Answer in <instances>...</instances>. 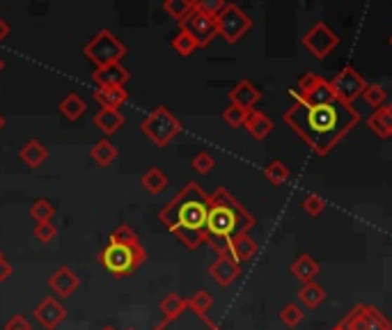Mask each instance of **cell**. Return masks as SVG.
<instances>
[{
    "label": "cell",
    "mask_w": 392,
    "mask_h": 330,
    "mask_svg": "<svg viewBox=\"0 0 392 330\" xmlns=\"http://www.w3.org/2000/svg\"><path fill=\"white\" fill-rule=\"evenodd\" d=\"M163 12L177 23H184L195 12V0H165Z\"/></svg>",
    "instance_id": "obj_27"
},
{
    "label": "cell",
    "mask_w": 392,
    "mask_h": 330,
    "mask_svg": "<svg viewBox=\"0 0 392 330\" xmlns=\"http://www.w3.org/2000/svg\"><path fill=\"white\" fill-rule=\"evenodd\" d=\"M3 128H5V117L0 115V131H3Z\"/></svg>",
    "instance_id": "obj_47"
},
{
    "label": "cell",
    "mask_w": 392,
    "mask_h": 330,
    "mask_svg": "<svg viewBox=\"0 0 392 330\" xmlns=\"http://www.w3.org/2000/svg\"><path fill=\"white\" fill-rule=\"evenodd\" d=\"M110 241L112 243H124V246H136V243H141L138 234L131 230L129 225H119V227L110 234Z\"/></svg>",
    "instance_id": "obj_40"
},
{
    "label": "cell",
    "mask_w": 392,
    "mask_h": 330,
    "mask_svg": "<svg viewBox=\"0 0 392 330\" xmlns=\"http://www.w3.org/2000/svg\"><path fill=\"white\" fill-rule=\"evenodd\" d=\"M333 330H344V328H342V326H339V324H337V326H335Z\"/></svg>",
    "instance_id": "obj_50"
},
{
    "label": "cell",
    "mask_w": 392,
    "mask_h": 330,
    "mask_svg": "<svg viewBox=\"0 0 392 330\" xmlns=\"http://www.w3.org/2000/svg\"><path fill=\"white\" fill-rule=\"evenodd\" d=\"M303 317H305V312H303V308L296 305V303H289V305H285L280 310V321L287 328H296L303 321Z\"/></svg>",
    "instance_id": "obj_37"
},
{
    "label": "cell",
    "mask_w": 392,
    "mask_h": 330,
    "mask_svg": "<svg viewBox=\"0 0 392 330\" xmlns=\"http://www.w3.org/2000/svg\"><path fill=\"white\" fill-rule=\"evenodd\" d=\"M225 5H228L225 0H195V10L204 12L207 16H214V19L225 10Z\"/></svg>",
    "instance_id": "obj_42"
},
{
    "label": "cell",
    "mask_w": 392,
    "mask_h": 330,
    "mask_svg": "<svg viewBox=\"0 0 392 330\" xmlns=\"http://www.w3.org/2000/svg\"><path fill=\"white\" fill-rule=\"evenodd\" d=\"M60 112L65 115V119L69 121H78L83 115H85V110H87V103L83 101V97H78V94H67V97L60 101Z\"/></svg>",
    "instance_id": "obj_28"
},
{
    "label": "cell",
    "mask_w": 392,
    "mask_h": 330,
    "mask_svg": "<svg viewBox=\"0 0 392 330\" xmlns=\"http://www.w3.org/2000/svg\"><path fill=\"white\" fill-rule=\"evenodd\" d=\"M367 126L377 133V138H381V140L390 138L392 136V103L390 106H381L379 110H374L367 119Z\"/></svg>",
    "instance_id": "obj_20"
},
{
    "label": "cell",
    "mask_w": 392,
    "mask_h": 330,
    "mask_svg": "<svg viewBox=\"0 0 392 330\" xmlns=\"http://www.w3.org/2000/svg\"><path fill=\"white\" fill-rule=\"evenodd\" d=\"M3 330H32V326H30V321L25 317L16 315V317H12L10 321H7Z\"/></svg>",
    "instance_id": "obj_44"
},
{
    "label": "cell",
    "mask_w": 392,
    "mask_h": 330,
    "mask_svg": "<svg viewBox=\"0 0 392 330\" xmlns=\"http://www.w3.org/2000/svg\"><path fill=\"white\" fill-rule=\"evenodd\" d=\"M48 286L58 298H69V296H74L76 289L81 286V277H78L69 266H60L58 271L48 277Z\"/></svg>",
    "instance_id": "obj_15"
},
{
    "label": "cell",
    "mask_w": 392,
    "mask_h": 330,
    "mask_svg": "<svg viewBox=\"0 0 392 330\" xmlns=\"http://www.w3.org/2000/svg\"><path fill=\"white\" fill-rule=\"evenodd\" d=\"M367 81L362 78V74L355 72L353 67H344L333 81H330V88L335 92V99L346 103V106H353V101L362 97V92L367 90Z\"/></svg>",
    "instance_id": "obj_9"
},
{
    "label": "cell",
    "mask_w": 392,
    "mask_h": 330,
    "mask_svg": "<svg viewBox=\"0 0 392 330\" xmlns=\"http://www.w3.org/2000/svg\"><path fill=\"white\" fill-rule=\"evenodd\" d=\"M264 177L271 186H282L287 179H289V168L282 163V161H271L266 165L264 170Z\"/></svg>",
    "instance_id": "obj_32"
},
{
    "label": "cell",
    "mask_w": 392,
    "mask_h": 330,
    "mask_svg": "<svg viewBox=\"0 0 392 330\" xmlns=\"http://www.w3.org/2000/svg\"><path fill=\"white\" fill-rule=\"evenodd\" d=\"M55 216V206L48 202V199H37L32 206H30V218L34 220V225L39 223H51Z\"/></svg>",
    "instance_id": "obj_33"
},
{
    "label": "cell",
    "mask_w": 392,
    "mask_h": 330,
    "mask_svg": "<svg viewBox=\"0 0 392 330\" xmlns=\"http://www.w3.org/2000/svg\"><path fill=\"white\" fill-rule=\"evenodd\" d=\"M7 37H10V23L5 19H0V41H5Z\"/></svg>",
    "instance_id": "obj_46"
},
{
    "label": "cell",
    "mask_w": 392,
    "mask_h": 330,
    "mask_svg": "<svg viewBox=\"0 0 392 330\" xmlns=\"http://www.w3.org/2000/svg\"><path fill=\"white\" fill-rule=\"evenodd\" d=\"M339 44V37L328 28L326 23H315L303 34V46L310 51L317 60H324L330 51Z\"/></svg>",
    "instance_id": "obj_11"
},
{
    "label": "cell",
    "mask_w": 392,
    "mask_h": 330,
    "mask_svg": "<svg viewBox=\"0 0 392 330\" xmlns=\"http://www.w3.org/2000/svg\"><path fill=\"white\" fill-rule=\"evenodd\" d=\"M179 30H186L190 37L197 41V46H209L211 41L218 37V28H216V19L214 16H207L204 12L195 10L188 16L184 23H179Z\"/></svg>",
    "instance_id": "obj_12"
},
{
    "label": "cell",
    "mask_w": 392,
    "mask_h": 330,
    "mask_svg": "<svg viewBox=\"0 0 392 330\" xmlns=\"http://www.w3.org/2000/svg\"><path fill=\"white\" fill-rule=\"evenodd\" d=\"M32 317L37 319V324L46 330H55L67 319V308L55 296H46L37 308L32 310Z\"/></svg>",
    "instance_id": "obj_13"
},
{
    "label": "cell",
    "mask_w": 392,
    "mask_h": 330,
    "mask_svg": "<svg viewBox=\"0 0 392 330\" xmlns=\"http://www.w3.org/2000/svg\"><path fill=\"white\" fill-rule=\"evenodd\" d=\"M282 119L317 156H328L358 126L360 112L342 101L305 103L294 99Z\"/></svg>",
    "instance_id": "obj_1"
},
{
    "label": "cell",
    "mask_w": 392,
    "mask_h": 330,
    "mask_svg": "<svg viewBox=\"0 0 392 330\" xmlns=\"http://www.w3.org/2000/svg\"><path fill=\"white\" fill-rule=\"evenodd\" d=\"M292 97L299 99V101H305V103H330V101H337L333 88H330V81H326L324 76H319L315 72L303 74V78L299 81V90H294Z\"/></svg>",
    "instance_id": "obj_8"
},
{
    "label": "cell",
    "mask_w": 392,
    "mask_h": 330,
    "mask_svg": "<svg viewBox=\"0 0 392 330\" xmlns=\"http://www.w3.org/2000/svg\"><path fill=\"white\" fill-rule=\"evenodd\" d=\"M207 213H209V193H204V188L195 184V181H188L159 211V220L186 248L195 250L204 243Z\"/></svg>",
    "instance_id": "obj_2"
},
{
    "label": "cell",
    "mask_w": 392,
    "mask_h": 330,
    "mask_svg": "<svg viewBox=\"0 0 392 330\" xmlns=\"http://www.w3.org/2000/svg\"><path fill=\"white\" fill-rule=\"evenodd\" d=\"M83 55L94 65V69H101V67H110V65L122 62V58L126 55V46L122 44L110 30H99L85 44Z\"/></svg>",
    "instance_id": "obj_5"
},
{
    "label": "cell",
    "mask_w": 392,
    "mask_h": 330,
    "mask_svg": "<svg viewBox=\"0 0 392 330\" xmlns=\"http://www.w3.org/2000/svg\"><path fill=\"white\" fill-rule=\"evenodd\" d=\"M386 97H388L386 88H381V85H377V83H370L367 90L362 92L365 103H367V106H372L374 110H379L381 106H386Z\"/></svg>",
    "instance_id": "obj_35"
},
{
    "label": "cell",
    "mask_w": 392,
    "mask_h": 330,
    "mask_svg": "<svg viewBox=\"0 0 392 330\" xmlns=\"http://www.w3.org/2000/svg\"><path fill=\"white\" fill-rule=\"evenodd\" d=\"M97 259L112 277H126V275H133L138 268L145 264L147 250L141 243H136V246H124V243L108 241V246L97 255Z\"/></svg>",
    "instance_id": "obj_4"
},
{
    "label": "cell",
    "mask_w": 392,
    "mask_h": 330,
    "mask_svg": "<svg viewBox=\"0 0 392 330\" xmlns=\"http://www.w3.org/2000/svg\"><path fill=\"white\" fill-rule=\"evenodd\" d=\"M243 126L248 128V133L255 138V140H264V138H268V136H271V131H273L271 117H266L261 110H250L246 124H243Z\"/></svg>",
    "instance_id": "obj_21"
},
{
    "label": "cell",
    "mask_w": 392,
    "mask_h": 330,
    "mask_svg": "<svg viewBox=\"0 0 392 330\" xmlns=\"http://www.w3.org/2000/svg\"><path fill=\"white\" fill-rule=\"evenodd\" d=\"M390 46H392V37H390Z\"/></svg>",
    "instance_id": "obj_52"
},
{
    "label": "cell",
    "mask_w": 392,
    "mask_h": 330,
    "mask_svg": "<svg viewBox=\"0 0 392 330\" xmlns=\"http://www.w3.org/2000/svg\"><path fill=\"white\" fill-rule=\"evenodd\" d=\"M259 99H261V92L250 81H239L230 90V103L243 110H252L259 103Z\"/></svg>",
    "instance_id": "obj_18"
},
{
    "label": "cell",
    "mask_w": 392,
    "mask_h": 330,
    "mask_svg": "<svg viewBox=\"0 0 392 330\" xmlns=\"http://www.w3.org/2000/svg\"><path fill=\"white\" fill-rule=\"evenodd\" d=\"M209 275H211L221 286H230L241 275V264L234 262L230 255H221L211 266H209Z\"/></svg>",
    "instance_id": "obj_17"
},
{
    "label": "cell",
    "mask_w": 392,
    "mask_h": 330,
    "mask_svg": "<svg viewBox=\"0 0 392 330\" xmlns=\"http://www.w3.org/2000/svg\"><path fill=\"white\" fill-rule=\"evenodd\" d=\"M299 298L303 301V305H308V308H319L321 303L326 301V291H324V286H321V284L308 282V284L301 286Z\"/></svg>",
    "instance_id": "obj_31"
},
{
    "label": "cell",
    "mask_w": 392,
    "mask_h": 330,
    "mask_svg": "<svg viewBox=\"0 0 392 330\" xmlns=\"http://www.w3.org/2000/svg\"><path fill=\"white\" fill-rule=\"evenodd\" d=\"M94 83H97L99 90H110V88H124L129 83V69L122 67V62L117 65H110V67H101V69H94Z\"/></svg>",
    "instance_id": "obj_16"
},
{
    "label": "cell",
    "mask_w": 392,
    "mask_h": 330,
    "mask_svg": "<svg viewBox=\"0 0 392 330\" xmlns=\"http://www.w3.org/2000/svg\"><path fill=\"white\" fill-rule=\"evenodd\" d=\"M122 124H124V115H122L119 110H108V108H101L97 115H94V126L99 128L103 136H112L117 133Z\"/></svg>",
    "instance_id": "obj_22"
},
{
    "label": "cell",
    "mask_w": 392,
    "mask_h": 330,
    "mask_svg": "<svg viewBox=\"0 0 392 330\" xmlns=\"http://www.w3.org/2000/svg\"><path fill=\"white\" fill-rule=\"evenodd\" d=\"M172 48L177 51L179 55L188 58V55H193L200 46H197V41H195L193 37H190V34H188L186 30H179V32H177V37L172 39Z\"/></svg>",
    "instance_id": "obj_34"
},
{
    "label": "cell",
    "mask_w": 392,
    "mask_h": 330,
    "mask_svg": "<svg viewBox=\"0 0 392 330\" xmlns=\"http://www.w3.org/2000/svg\"><path fill=\"white\" fill-rule=\"evenodd\" d=\"M94 101L99 103L101 108L108 110H119L129 101V92L124 88H110V90H97L94 92Z\"/></svg>",
    "instance_id": "obj_23"
},
{
    "label": "cell",
    "mask_w": 392,
    "mask_h": 330,
    "mask_svg": "<svg viewBox=\"0 0 392 330\" xmlns=\"http://www.w3.org/2000/svg\"><path fill=\"white\" fill-rule=\"evenodd\" d=\"M292 275L296 277V280H301L303 284L315 282V277L319 275V264L310 255H301L292 264Z\"/></svg>",
    "instance_id": "obj_25"
},
{
    "label": "cell",
    "mask_w": 392,
    "mask_h": 330,
    "mask_svg": "<svg viewBox=\"0 0 392 330\" xmlns=\"http://www.w3.org/2000/svg\"><path fill=\"white\" fill-rule=\"evenodd\" d=\"M141 131L147 136V140H152L156 147H165L179 136L181 121L174 117L165 106H159L143 119Z\"/></svg>",
    "instance_id": "obj_6"
},
{
    "label": "cell",
    "mask_w": 392,
    "mask_h": 330,
    "mask_svg": "<svg viewBox=\"0 0 392 330\" xmlns=\"http://www.w3.org/2000/svg\"><path fill=\"white\" fill-rule=\"evenodd\" d=\"M19 156L28 168H39V165H44V161L48 159V150L39 140H28L21 147Z\"/></svg>",
    "instance_id": "obj_24"
},
{
    "label": "cell",
    "mask_w": 392,
    "mask_h": 330,
    "mask_svg": "<svg viewBox=\"0 0 392 330\" xmlns=\"http://www.w3.org/2000/svg\"><path fill=\"white\" fill-rule=\"evenodd\" d=\"M188 308V303L186 298H181L179 293H168L163 301H161V315H163V321H172V319H177L179 315H184Z\"/></svg>",
    "instance_id": "obj_29"
},
{
    "label": "cell",
    "mask_w": 392,
    "mask_h": 330,
    "mask_svg": "<svg viewBox=\"0 0 392 330\" xmlns=\"http://www.w3.org/2000/svg\"><path fill=\"white\" fill-rule=\"evenodd\" d=\"M186 303H188V308H190V310L197 312V315H207V312L214 308V296H211V293H209V291L200 289V291H195L193 296H190Z\"/></svg>",
    "instance_id": "obj_36"
},
{
    "label": "cell",
    "mask_w": 392,
    "mask_h": 330,
    "mask_svg": "<svg viewBox=\"0 0 392 330\" xmlns=\"http://www.w3.org/2000/svg\"><path fill=\"white\" fill-rule=\"evenodd\" d=\"M159 326L165 330H223L216 321H211L207 315H197L190 308H186L184 315H179L177 319L161 321Z\"/></svg>",
    "instance_id": "obj_14"
},
{
    "label": "cell",
    "mask_w": 392,
    "mask_h": 330,
    "mask_svg": "<svg viewBox=\"0 0 392 330\" xmlns=\"http://www.w3.org/2000/svg\"><path fill=\"white\" fill-rule=\"evenodd\" d=\"M252 227H255V216L228 188H218L209 195L204 243L218 257L228 255L230 243L241 234H248Z\"/></svg>",
    "instance_id": "obj_3"
},
{
    "label": "cell",
    "mask_w": 392,
    "mask_h": 330,
    "mask_svg": "<svg viewBox=\"0 0 392 330\" xmlns=\"http://www.w3.org/2000/svg\"><path fill=\"white\" fill-rule=\"evenodd\" d=\"M248 112H250V110H243V108L232 106V103H230V106L223 110V119H225V124H230L232 128H239V126L246 124Z\"/></svg>",
    "instance_id": "obj_38"
},
{
    "label": "cell",
    "mask_w": 392,
    "mask_h": 330,
    "mask_svg": "<svg viewBox=\"0 0 392 330\" xmlns=\"http://www.w3.org/2000/svg\"><path fill=\"white\" fill-rule=\"evenodd\" d=\"M10 275H12V264L7 262V259H3V262H0V282L10 280Z\"/></svg>",
    "instance_id": "obj_45"
},
{
    "label": "cell",
    "mask_w": 392,
    "mask_h": 330,
    "mask_svg": "<svg viewBox=\"0 0 392 330\" xmlns=\"http://www.w3.org/2000/svg\"><path fill=\"white\" fill-rule=\"evenodd\" d=\"M344 330H392V324L383 317V312L372 305H355L348 315L342 319Z\"/></svg>",
    "instance_id": "obj_10"
},
{
    "label": "cell",
    "mask_w": 392,
    "mask_h": 330,
    "mask_svg": "<svg viewBox=\"0 0 392 330\" xmlns=\"http://www.w3.org/2000/svg\"><path fill=\"white\" fill-rule=\"evenodd\" d=\"M58 237V227L53 223H39L34 225V239H37L39 243H51Z\"/></svg>",
    "instance_id": "obj_43"
},
{
    "label": "cell",
    "mask_w": 392,
    "mask_h": 330,
    "mask_svg": "<svg viewBox=\"0 0 392 330\" xmlns=\"http://www.w3.org/2000/svg\"><path fill=\"white\" fill-rule=\"evenodd\" d=\"M3 69H5V62H3V58H0V72H3Z\"/></svg>",
    "instance_id": "obj_48"
},
{
    "label": "cell",
    "mask_w": 392,
    "mask_h": 330,
    "mask_svg": "<svg viewBox=\"0 0 392 330\" xmlns=\"http://www.w3.org/2000/svg\"><path fill=\"white\" fill-rule=\"evenodd\" d=\"M301 206H303V211H305V213H310V216H319V213H324V209H326V199L321 197V195H317V193H308V195L303 197Z\"/></svg>",
    "instance_id": "obj_39"
},
{
    "label": "cell",
    "mask_w": 392,
    "mask_h": 330,
    "mask_svg": "<svg viewBox=\"0 0 392 330\" xmlns=\"http://www.w3.org/2000/svg\"><path fill=\"white\" fill-rule=\"evenodd\" d=\"M3 259H5V255H3V250H0V262H3Z\"/></svg>",
    "instance_id": "obj_51"
},
{
    "label": "cell",
    "mask_w": 392,
    "mask_h": 330,
    "mask_svg": "<svg viewBox=\"0 0 392 330\" xmlns=\"http://www.w3.org/2000/svg\"><path fill=\"white\" fill-rule=\"evenodd\" d=\"M101 330H115V328H112V326H106V328H101Z\"/></svg>",
    "instance_id": "obj_49"
},
{
    "label": "cell",
    "mask_w": 392,
    "mask_h": 330,
    "mask_svg": "<svg viewBox=\"0 0 392 330\" xmlns=\"http://www.w3.org/2000/svg\"><path fill=\"white\" fill-rule=\"evenodd\" d=\"M190 165H193V170L197 172V175H209V172L214 170V156L211 154H207V152H200L193 156V161H190Z\"/></svg>",
    "instance_id": "obj_41"
},
{
    "label": "cell",
    "mask_w": 392,
    "mask_h": 330,
    "mask_svg": "<svg viewBox=\"0 0 392 330\" xmlns=\"http://www.w3.org/2000/svg\"><path fill=\"white\" fill-rule=\"evenodd\" d=\"M141 184L143 188L147 190L150 195H159L161 190L168 186V177H165V172L159 170V168H150L145 172V175L141 177Z\"/></svg>",
    "instance_id": "obj_30"
},
{
    "label": "cell",
    "mask_w": 392,
    "mask_h": 330,
    "mask_svg": "<svg viewBox=\"0 0 392 330\" xmlns=\"http://www.w3.org/2000/svg\"><path fill=\"white\" fill-rule=\"evenodd\" d=\"M259 253V246L255 239H250L248 234H241V237H237L232 243H230V250L228 255L234 259V262H250L252 257H255Z\"/></svg>",
    "instance_id": "obj_19"
},
{
    "label": "cell",
    "mask_w": 392,
    "mask_h": 330,
    "mask_svg": "<svg viewBox=\"0 0 392 330\" xmlns=\"http://www.w3.org/2000/svg\"><path fill=\"white\" fill-rule=\"evenodd\" d=\"M218 37H223L228 44H237V41L252 28V19L241 10L239 5L228 3L225 10L216 16Z\"/></svg>",
    "instance_id": "obj_7"
},
{
    "label": "cell",
    "mask_w": 392,
    "mask_h": 330,
    "mask_svg": "<svg viewBox=\"0 0 392 330\" xmlns=\"http://www.w3.org/2000/svg\"><path fill=\"white\" fill-rule=\"evenodd\" d=\"M117 154H119L117 147L112 145L108 138H101V140L90 150V159L97 163L99 168H108V165L117 159Z\"/></svg>",
    "instance_id": "obj_26"
}]
</instances>
